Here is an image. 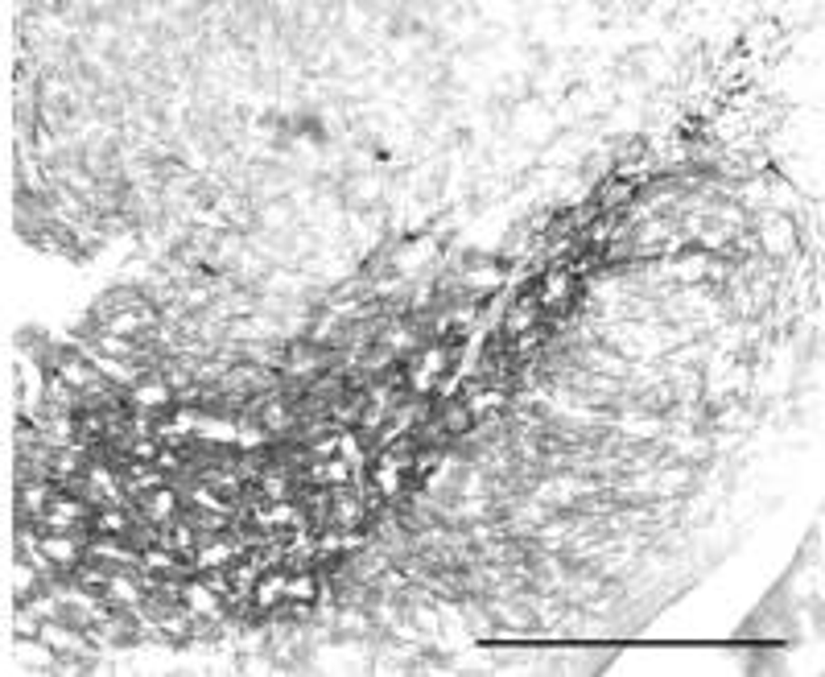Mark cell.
Here are the masks:
<instances>
[{"instance_id":"obj_1","label":"cell","mask_w":825,"mask_h":677,"mask_svg":"<svg viewBox=\"0 0 825 677\" xmlns=\"http://www.w3.org/2000/svg\"><path fill=\"white\" fill-rule=\"evenodd\" d=\"M78 537H67V533H50V537L38 541V553L50 562V566H70V562H78Z\"/></svg>"},{"instance_id":"obj_2","label":"cell","mask_w":825,"mask_h":677,"mask_svg":"<svg viewBox=\"0 0 825 677\" xmlns=\"http://www.w3.org/2000/svg\"><path fill=\"white\" fill-rule=\"evenodd\" d=\"M96 525H99L104 533H124V529H128V520L120 517V512H104V517H96Z\"/></svg>"}]
</instances>
